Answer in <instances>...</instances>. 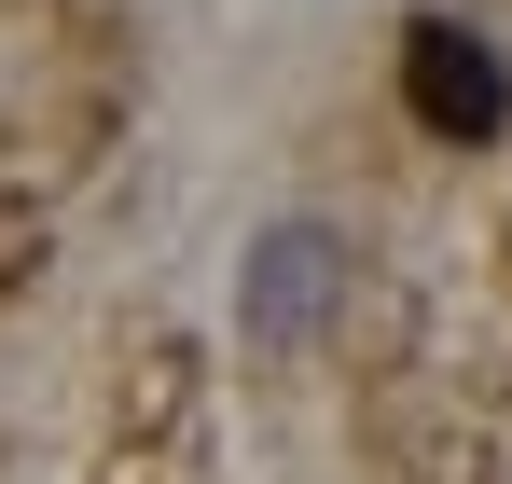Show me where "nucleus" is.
Returning <instances> with one entry per match:
<instances>
[{
  "label": "nucleus",
  "mask_w": 512,
  "mask_h": 484,
  "mask_svg": "<svg viewBox=\"0 0 512 484\" xmlns=\"http://www.w3.org/2000/svg\"><path fill=\"white\" fill-rule=\"evenodd\" d=\"M402 97H416V125H429V139H499L512 70H499V42H485V28L416 14V28H402Z\"/></svg>",
  "instance_id": "nucleus-2"
},
{
  "label": "nucleus",
  "mask_w": 512,
  "mask_h": 484,
  "mask_svg": "<svg viewBox=\"0 0 512 484\" xmlns=\"http://www.w3.org/2000/svg\"><path fill=\"white\" fill-rule=\"evenodd\" d=\"M333 305H346V236L333 222H277L236 263V346H263V360H305L333 332Z\"/></svg>",
  "instance_id": "nucleus-1"
}]
</instances>
